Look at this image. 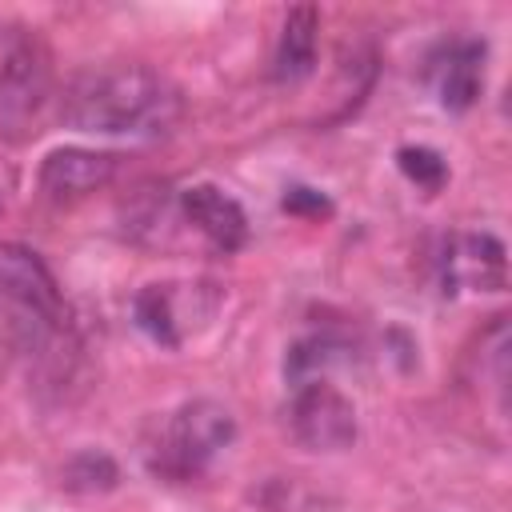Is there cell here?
Listing matches in <instances>:
<instances>
[{"label":"cell","mask_w":512,"mask_h":512,"mask_svg":"<svg viewBox=\"0 0 512 512\" xmlns=\"http://www.w3.org/2000/svg\"><path fill=\"white\" fill-rule=\"evenodd\" d=\"M316 32H320V12L312 4L288 8L284 28H280V44H276V56H272V76L280 84L304 80L312 72V64H316Z\"/></svg>","instance_id":"obj_10"},{"label":"cell","mask_w":512,"mask_h":512,"mask_svg":"<svg viewBox=\"0 0 512 512\" xmlns=\"http://www.w3.org/2000/svg\"><path fill=\"white\" fill-rule=\"evenodd\" d=\"M432 80L440 104L448 112H464L476 104L484 84V44L480 40H452L432 56Z\"/></svg>","instance_id":"obj_9"},{"label":"cell","mask_w":512,"mask_h":512,"mask_svg":"<svg viewBox=\"0 0 512 512\" xmlns=\"http://www.w3.org/2000/svg\"><path fill=\"white\" fill-rule=\"evenodd\" d=\"M48 92V56L36 36H20L0 60V112L24 116Z\"/></svg>","instance_id":"obj_6"},{"label":"cell","mask_w":512,"mask_h":512,"mask_svg":"<svg viewBox=\"0 0 512 512\" xmlns=\"http://www.w3.org/2000/svg\"><path fill=\"white\" fill-rule=\"evenodd\" d=\"M396 164H400V172H404L412 184H420V188H428V192H436V188L448 180L444 156H440L436 148H424V144L400 148V152H396Z\"/></svg>","instance_id":"obj_14"},{"label":"cell","mask_w":512,"mask_h":512,"mask_svg":"<svg viewBox=\"0 0 512 512\" xmlns=\"http://www.w3.org/2000/svg\"><path fill=\"white\" fill-rule=\"evenodd\" d=\"M440 276H444V292H456L460 284L500 288L504 284V244L488 232L452 236L440 256Z\"/></svg>","instance_id":"obj_5"},{"label":"cell","mask_w":512,"mask_h":512,"mask_svg":"<svg viewBox=\"0 0 512 512\" xmlns=\"http://www.w3.org/2000/svg\"><path fill=\"white\" fill-rule=\"evenodd\" d=\"M132 316H136V324H140L156 344H164V348H176V344L184 340L172 284H148V288H140L136 300H132Z\"/></svg>","instance_id":"obj_11"},{"label":"cell","mask_w":512,"mask_h":512,"mask_svg":"<svg viewBox=\"0 0 512 512\" xmlns=\"http://www.w3.org/2000/svg\"><path fill=\"white\" fill-rule=\"evenodd\" d=\"M280 204H284V212H292V216H328V212H332V200H328L324 192H316V188H304V184H292Z\"/></svg>","instance_id":"obj_15"},{"label":"cell","mask_w":512,"mask_h":512,"mask_svg":"<svg viewBox=\"0 0 512 512\" xmlns=\"http://www.w3.org/2000/svg\"><path fill=\"white\" fill-rule=\"evenodd\" d=\"M292 432L312 452H340L356 440V408L340 388L308 380L292 396Z\"/></svg>","instance_id":"obj_3"},{"label":"cell","mask_w":512,"mask_h":512,"mask_svg":"<svg viewBox=\"0 0 512 512\" xmlns=\"http://www.w3.org/2000/svg\"><path fill=\"white\" fill-rule=\"evenodd\" d=\"M180 212L184 220L204 232L220 252H236L244 240H248V220H244V208L220 192L216 184H192L180 192Z\"/></svg>","instance_id":"obj_8"},{"label":"cell","mask_w":512,"mask_h":512,"mask_svg":"<svg viewBox=\"0 0 512 512\" xmlns=\"http://www.w3.org/2000/svg\"><path fill=\"white\" fill-rule=\"evenodd\" d=\"M0 296L24 308L28 316H36L44 328L64 324V300H60V288L48 264L32 248L12 244V240H0Z\"/></svg>","instance_id":"obj_4"},{"label":"cell","mask_w":512,"mask_h":512,"mask_svg":"<svg viewBox=\"0 0 512 512\" xmlns=\"http://www.w3.org/2000/svg\"><path fill=\"white\" fill-rule=\"evenodd\" d=\"M332 352H336V340H328V336H308V340L292 344V352L284 360V376L292 380V388L320 380V372L332 364Z\"/></svg>","instance_id":"obj_13"},{"label":"cell","mask_w":512,"mask_h":512,"mask_svg":"<svg viewBox=\"0 0 512 512\" xmlns=\"http://www.w3.org/2000/svg\"><path fill=\"white\" fill-rule=\"evenodd\" d=\"M60 484L68 492H80V496H96V492H112L120 484V468L108 452H96V448H84L76 452L64 468H60Z\"/></svg>","instance_id":"obj_12"},{"label":"cell","mask_w":512,"mask_h":512,"mask_svg":"<svg viewBox=\"0 0 512 512\" xmlns=\"http://www.w3.org/2000/svg\"><path fill=\"white\" fill-rule=\"evenodd\" d=\"M236 436V420L224 404L216 400H192L180 412H172L156 456H152V472L168 476V480H188L196 472L208 468V460L228 448Z\"/></svg>","instance_id":"obj_2"},{"label":"cell","mask_w":512,"mask_h":512,"mask_svg":"<svg viewBox=\"0 0 512 512\" xmlns=\"http://www.w3.org/2000/svg\"><path fill=\"white\" fill-rule=\"evenodd\" d=\"M60 120L100 136H168L180 120V92L148 64L84 68L64 84Z\"/></svg>","instance_id":"obj_1"},{"label":"cell","mask_w":512,"mask_h":512,"mask_svg":"<svg viewBox=\"0 0 512 512\" xmlns=\"http://www.w3.org/2000/svg\"><path fill=\"white\" fill-rule=\"evenodd\" d=\"M116 172V156L88 152V148H56L40 164V188L52 200H80L96 188H104Z\"/></svg>","instance_id":"obj_7"}]
</instances>
